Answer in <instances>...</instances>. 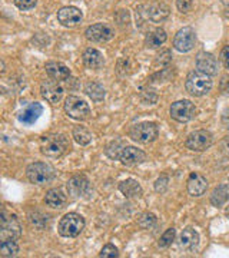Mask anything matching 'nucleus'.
<instances>
[{
    "instance_id": "nucleus-1",
    "label": "nucleus",
    "mask_w": 229,
    "mask_h": 258,
    "mask_svg": "<svg viewBox=\"0 0 229 258\" xmlns=\"http://www.w3.org/2000/svg\"><path fill=\"white\" fill-rule=\"evenodd\" d=\"M70 148L67 138L62 134H52L40 139V149L46 157L59 158Z\"/></svg>"
},
{
    "instance_id": "nucleus-2",
    "label": "nucleus",
    "mask_w": 229,
    "mask_h": 258,
    "mask_svg": "<svg viewBox=\"0 0 229 258\" xmlns=\"http://www.w3.org/2000/svg\"><path fill=\"white\" fill-rule=\"evenodd\" d=\"M185 88H186L188 93H191L192 96H203L208 92H211V75L201 72V71H192L186 78Z\"/></svg>"
},
{
    "instance_id": "nucleus-3",
    "label": "nucleus",
    "mask_w": 229,
    "mask_h": 258,
    "mask_svg": "<svg viewBox=\"0 0 229 258\" xmlns=\"http://www.w3.org/2000/svg\"><path fill=\"white\" fill-rule=\"evenodd\" d=\"M85 228V220L82 215L76 212H69L59 222V234L64 238H74L78 237Z\"/></svg>"
},
{
    "instance_id": "nucleus-4",
    "label": "nucleus",
    "mask_w": 229,
    "mask_h": 258,
    "mask_svg": "<svg viewBox=\"0 0 229 258\" xmlns=\"http://www.w3.org/2000/svg\"><path fill=\"white\" fill-rule=\"evenodd\" d=\"M26 175L32 184L45 185L55 178V169L45 162H33L28 166Z\"/></svg>"
},
{
    "instance_id": "nucleus-5",
    "label": "nucleus",
    "mask_w": 229,
    "mask_h": 258,
    "mask_svg": "<svg viewBox=\"0 0 229 258\" xmlns=\"http://www.w3.org/2000/svg\"><path fill=\"white\" fill-rule=\"evenodd\" d=\"M129 135H130V138L139 144H150L158 138L159 129L155 122H140L130 128Z\"/></svg>"
},
{
    "instance_id": "nucleus-6",
    "label": "nucleus",
    "mask_w": 229,
    "mask_h": 258,
    "mask_svg": "<svg viewBox=\"0 0 229 258\" xmlns=\"http://www.w3.org/2000/svg\"><path fill=\"white\" fill-rule=\"evenodd\" d=\"M64 112L76 120H85L91 115V108L85 101L78 96H67L64 102Z\"/></svg>"
},
{
    "instance_id": "nucleus-7",
    "label": "nucleus",
    "mask_w": 229,
    "mask_h": 258,
    "mask_svg": "<svg viewBox=\"0 0 229 258\" xmlns=\"http://www.w3.org/2000/svg\"><path fill=\"white\" fill-rule=\"evenodd\" d=\"M22 235V227L15 215H6V211L2 212V227H0V238L2 241L13 240L16 241Z\"/></svg>"
},
{
    "instance_id": "nucleus-8",
    "label": "nucleus",
    "mask_w": 229,
    "mask_h": 258,
    "mask_svg": "<svg viewBox=\"0 0 229 258\" xmlns=\"http://www.w3.org/2000/svg\"><path fill=\"white\" fill-rule=\"evenodd\" d=\"M171 116L176 122L185 123V122L192 120L196 116V108L191 101H186V99L178 101L172 103V106H171Z\"/></svg>"
},
{
    "instance_id": "nucleus-9",
    "label": "nucleus",
    "mask_w": 229,
    "mask_h": 258,
    "mask_svg": "<svg viewBox=\"0 0 229 258\" xmlns=\"http://www.w3.org/2000/svg\"><path fill=\"white\" fill-rule=\"evenodd\" d=\"M185 145H186L188 149H191V151L202 152V151L208 149L212 145V134L209 131H205V129L195 131V132H192L186 138Z\"/></svg>"
},
{
    "instance_id": "nucleus-10",
    "label": "nucleus",
    "mask_w": 229,
    "mask_h": 258,
    "mask_svg": "<svg viewBox=\"0 0 229 258\" xmlns=\"http://www.w3.org/2000/svg\"><path fill=\"white\" fill-rule=\"evenodd\" d=\"M196 43V33L192 28H183L181 29L176 35H175L174 39V47L178 50V52H189L192 50L193 46Z\"/></svg>"
},
{
    "instance_id": "nucleus-11",
    "label": "nucleus",
    "mask_w": 229,
    "mask_h": 258,
    "mask_svg": "<svg viewBox=\"0 0 229 258\" xmlns=\"http://www.w3.org/2000/svg\"><path fill=\"white\" fill-rule=\"evenodd\" d=\"M85 35H86L88 40L101 43V42H108L113 37V30L105 23H96V25H92L86 29Z\"/></svg>"
},
{
    "instance_id": "nucleus-12",
    "label": "nucleus",
    "mask_w": 229,
    "mask_h": 258,
    "mask_svg": "<svg viewBox=\"0 0 229 258\" xmlns=\"http://www.w3.org/2000/svg\"><path fill=\"white\" fill-rule=\"evenodd\" d=\"M82 12L74 6H66L57 12V20L67 28H73L76 25H79L82 22Z\"/></svg>"
},
{
    "instance_id": "nucleus-13",
    "label": "nucleus",
    "mask_w": 229,
    "mask_h": 258,
    "mask_svg": "<svg viewBox=\"0 0 229 258\" xmlns=\"http://www.w3.org/2000/svg\"><path fill=\"white\" fill-rule=\"evenodd\" d=\"M196 68H198V71H201V72H205V74L213 76V75H218L219 64H218L216 57L212 55V53H208V52H199L198 56H196Z\"/></svg>"
},
{
    "instance_id": "nucleus-14",
    "label": "nucleus",
    "mask_w": 229,
    "mask_h": 258,
    "mask_svg": "<svg viewBox=\"0 0 229 258\" xmlns=\"http://www.w3.org/2000/svg\"><path fill=\"white\" fill-rule=\"evenodd\" d=\"M89 191V179L85 175H74L67 182V192L72 198H79Z\"/></svg>"
},
{
    "instance_id": "nucleus-15",
    "label": "nucleus",
    "mask_w": 229,
    "mask_h": 258,
    "mask_svg": "<svg viewBox=\"0 0 229 258\" xmlns=\"http://www.w3.org/2000/svg\"><path fill=\"white\" fill-rule=\"evenodd\" d=\"M146 154L135 147H125L120 155V162L126 166H135L145 162Z\"/></svg>"
},
{
    "instance_id": "nucleus-16",
    "label": "nucleus",
    "mask_w": 229,
    "mask_h": 258,
    "mask_svg": "<svg viewBox=\"0 0 229 258\" xmlns=\"http://www.w3.org/2000/svg\"><path fill=\"white\" fill-rule=\"evenodd\" d=\"M40 93L49 103H57L63 96V88L56 82H45L40 86Z\"/></svg>"
},
{
    "instance_id": "nucleus-17",
    "label": "nucleus",
    "mask_w": 229,
    "mask_h": 258,
    "mask_svg": "<svg viewBox=\"0 0 229 258\" xmlns=\"http://www.w3.org/2000/svg\"><path fill=\"white\" fill-rule=\"evenodd\" d=\"M186 186H188V192L192 197H201L205 194L206 188H208V181L206 178L198 172H193L191 174V176L188 178V182H186Z\"/></svg>"
},
{
    "instance_id": "nucleus-18",
    "label": "nucleus",
    "mask_w": 229,
    "mask_h": 258,
    "mask_svg": "<svg viewBox=\"0 0 229 258\" xmlns=\"http://www.w3.org/2000/svg\"><path fill=\"white\" fill-rule=\"evenodd\" d=\"M45 68L49 78L56 82H62V81H66L70 78V69L60 62H47Z\"/></svg>"
},
{
    "instance_id": "nucleus-19",
    "label": "nucleus",
    "mask_w": 229,
    "mask_h": 258,
    "mask_svg": "<svg viewBox=\"0 0 229 258\" xmlns=\"http://www.w3.org/2000/svg\"><path fill=\"white\" fill-rule=\"evenodd\" d=\"M169 6L164 3V2H155V3H152L149 8H147V18L150 19L152 22H155V23H161V22H164L168 19L169 16Z\"/></svg>"
},
{
    "instance_id": "nucleus-20",
    "label": "nucleus",
    "mask_w": 229,
    "mask_h": 258,
    "mask_svg": "<svg viewBox=\"0 0 229 258\" xmlns=\"http://www.w3.org/2000/svg\"><path fill=\"white\" fill-rule=\"evenodd\" d=\"M83 63L88 69H101L103 63H105V59H103V55L98 49H86L85 53H83Z\"/></svg>"
},
{
    "instance_id": "nucleus-21",
    "label": "nucleus",
    "mask_w": 229,
    "mask_h": 258,
    "mask_svg": "<svg viewBox=\"0 0 229 258\" xmlns=\"http://www.w3.org/2000/svg\"><path fill=\"white\" fill-rule=\"evenodd\" d=\"M199 244V234L193 228H185L179 237V245L181 248L186 249V251H192L198 247Z\"/></svg>"
},
{
    "instance_id": "nucleus-22",
    "label": "nucleus",
    "mask_w": 229,
    "mask_h": 258,
    "mask_svg": "<svg viewBox=\"0 0 229 258\" xmlns=\"http://www.w3.org/2000/svg\"><path fill=\"white\" fill-rule=\"evenodd\" d=\"M119 191L126 198H139V197H142V186L140 184L137 182L136 179H132V178H129V179H125V181H122L119 184Z\"/></svg>"
},
{
    "instance_id": "nucleus-23",
    "label": "nucleus",
    "mask_w": 229,
    "mask_h": 258,
    "mask_svg": "<svg viewBox=\"0 0 229 258\" xmlns=\"http://www.w3.org/2000/svg\"><path fill=\"white\" fill-rule=\"evenodd\" d=\"M42 113H43V106L40 103L35 102V103H30L28 108L20 113L19 119L22 120L23 123H26V125H32L39 119V116Z\"/></svg>"
},
{
    "instance_id": "nucleus-24",
    "label": "nucleus",
    "mask_w": 229,
    "mask_h": 258,
    "mask_svg": "<svg viewBox=\"0 0 229 258\" xmlns=\"http://www.w3.org/2000/svg\"><path fill=\"white\" fill-rule=\"evenodd\" d=\"M45 203L47 207H50V208H55V210H59V208H62L64 204H66V195H64L60 189H50V191H47L45 197Z\"/></svg>"
},
{
    "instance_id": "nucleus-25",
    "label": "nucleus",
    "mask_w": 229,
    "mask_h": 258,
    "mask_svg": "<svg viewBox=\"0 0 229 258\" xmlns=\"http://www.w3.org/2000/svg\"><path fill=\"white\" fill-rule=\"evenodd\" d=\"M229 200V184L218 185L211 195V203L215 207H222Z\"/></svg>"
},
{
    "instance_id": "nucleus-26",
    "label": "nucleus",
    "mask_w": 229,
    "mask_h": 258,
    "mask_svg": "<svg viewBox=\"0 0 229 258\" xmlns=\"http://www.w3.org/2000/svg\"><path fill=\"white\" fill-rule=\"evenodd\" d=\"M166 32L164 29L158 28L155 30H152L150 33H147L146 36V46L147 47H152V49H155V47H159L161 45H164L166 42Z\"/></svg>"
},
{
    "instance_id": "nucleus-27",
    "label": "nucleus",
    "mask_w": 229,
    "mask_h": 258,
    "mask_svg": "<svg viewBox=\"0 0 229 258\" xmlns=\"http://www.w3.org/2000/svg\"><path fill=\"white\" fill-rule=\"evenodd\" d=\"M85 92H86V95L93 102H101L105 98V89H103V86L96 82L88 83L86 88H85Z\"/></svg>"
},
{
    "instance_id": "nucleus-28",
    "label": "nucleus",
    "mask_w": 229,
    "mask_h": 258,
    "mask_svg": "<svg viewBox=\"0 0 229 258\" xmlns=\"http://www.w3.org/2000/svg\"><path fill=\"white\" fill-rule=\"evenodd\" d=\"M123 149H125V142L122 139H113L110 144H108L105 152H106V155L110 159H120V155H122Z\"/></svg>"
},
{
    "instance_id": "nucleus-29",
    "label": "nucleus",
    "mask_w": 229,
    "mask_h": 258,
    "mask_svg": "<svg viewBox=\"0 0 229 258\" xmlns=\"http://www.w3.org/2000/svg\"><path fill=\"white\" fill-rule=\"evenodd\" d=\"M19 252V245L13 240H5L0 244V255L2 257H16Z\"/></svg>"
},
{
    "instance_id": "nucleus-30",
    "label": "nucleus",
    "mask_w": 229,
    "mask_h": 258,
    "mask_svg": "<svg viewBox=\"0 0 229 258\" xmlns=\"http://www.w3.org/2000/svg\"><path fill=\"white\" fill-rule=\"evenodd\" d=\"M73 138L79 145H89L92 142V134L85 126H76L73 129Z\"/></svg>"
},
{
    "instance_id": "nucleus-31",
    "label": "nucleus",
    "mask_w": 229,
    "mask_h": 258,
    "mask_svg": "<svg viewBox=\"0 0 229 258\" xmlns=\"http://www.w3.org/2000/svg\"><path fill=\"white\" fill-rule=\"evenodd\" d=\"M156 224V217L152 212H143L139 220H137V225L143 230H149Z\"/></svg>"
},
{
    "instance_id": "nucleus-32",
    "label": "nucleus",
    "mask_w": 229,
    "mask_h": 258,
    "mask_svg": "<svg viewBox=\"0 0 229 258\" xmlns=\"http://www.w3.org/2000/svg\"><path fill=\"white\" fill-rule=\"evenodd\" d=\"M175 235H176V230L175 228H169V230H166V232L159 238V247H162V248H166V247H169L171 244H172V241L175 240Z\"/></svg>"
},
{
    "instance_id": "nucleus-33",
    "label": "nucleus",
    "mask_w": 229,
    "mask_h": 258,
    "mask_svg": "<svg viewBox=\"0 0 229 258\" xmlns=\"http://www.w3.org/2000/svg\"><path fill=\"white\" fill-rule=\"evenodd\" d=\"M99 257H102V258L119 257V251H118V248H116L113 244H108V245H105V247L102 248Z\"/></svg>"
},
{
    "instance_id": "nucleus-34",
    "label": "nucleus",
    "mask_w": 229,
    "mask_h": 258,
    "mask_svg": "<svg viewBox=\"0 0 229 258\" xmlns=\"http://www.w3.org/2000/svg\"><path fill=\"white\" fill-rule=\"evenodd\" d=\"M168 184H169V178H168V176L166 175L159 176L155 182V191L156 192L164 194L166 189H168Z\"/></svg>"
},
{
    "instance_id": "nucleus-35",
    "label": "nucleus",
    "mask_w": 229,
    "mask_h": 258,
    "mask_svg": "<svg viewBox=\"0 0 229 258\" xmlns=\"http://www.w3.org/2000/svg\"><path fill=\"white\" fill-rule=\"evenodd\" d=\"M15 5L20 10H30L36 6V0H15Z\"/></svg>"
},
{
    "instance_id": "nucleus-36",
    "label": "nucleus",
    "mask_w": 229,
    "mask_h": 258,
    "mask_svg": "<svg viewBox=\"0 0 229 258\" xmlns=\"http://www.w3.org/2000/svg\"><path fill=\"white\" fill-rule=\"evenodd\" d=\"M193 0H176V6L178 10L182 12V13H188L189 10L192 9Z\"/></svg>"
},
{
    "instance_id": "nucleus-37",
    "label": "nucleus",
    "mask_w": 229,
    "mask_h": 258,
    "mask_svg": "<svg viewBox=\"0 0 229 258\" xmlns=\"http://www.w3.org/2000/svg\"><path fill=\"white\" fill-rule=\"evenodd\" d=\"M158 57H159V59H158V63H161V64L171 63V60H172V55H171V52H169V50H164V52H161Z\"/></svg>"
},
{
    "instance_id": "nucleus-38",
    "label": "nucleus",
    "mask_w": 229,
    "mask_h": 258,
    "mask_svg": "<svg viewBox=\"0 0 229 258\" xmlns=\"http://www.w3.org/2000/svg\"><path fill=\"white\" fill-rule=\"evenodd\" d=\"M220 62L226 69H229V46H225L220 50Z\"/></svg>"
},
{
    "instance_id": "nucleus-39",
    "label": "nucleus",
    "mask_w": 229,
    "mask_h": 258,
    "mask_svg": "<svg viewBox=\"0 0 229 258\" xmlns=\"http://www.w3.org/2000/svg\"><path fill=\"white\" fill-rule=\"evenodd\" d=\"M220 122L223 125V128L229 129V109H225L222 112V116H220Z\"/></svg>"
},
{
    "instance_id": "nucleus-40",
    "label": "nucleus",
    "mask_w": 229,
    "mask_h": 258,
    "mask_svg": "<svg viewBox=\"0 0 229 258\" xmlns=\"http://www.w3.org/2000/svg\"><path fill=\"white\" fill-rule=\"evenodd\" d=\"M222 3H223L225 6H229V0H222Z\"/></svg>"
},
{
    "instance_id": "nucleus-41",
    "label": "nucleus",
    "mask_w": 229,
    "mask_h": 258,
    "mask_svg": "<svg viewBox=\"0 0 229 258\" xmlns=\"http://www.w3.org/2000/svg\"><path fill=\"white\" fill-rule=\"evenodd\" d=\"M225 214H226V217L229 218V204H228V207H226V211H225Z\"/></svg>"
}]
</instances>
